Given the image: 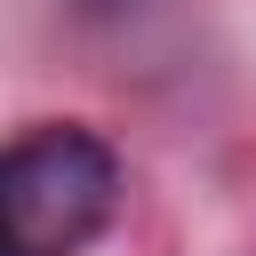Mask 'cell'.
<instances>
[{
    "label": "cell",
    "mask_w": 256,
    "mask_h": 256,
    "mask_svg": "<svg viewBox=\"0 0 256 256\" xmlns=\"http://www.w3.org/2000/svg\"><path fill=\"white\" fill-rule=\"evenodd\" d=\"M120 208V152L80 128H24L0 160V248L8 256H80Z\"/></svg>",
    "instance_id": "1"
}]
</instances>
